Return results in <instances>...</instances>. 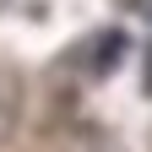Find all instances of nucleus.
<instances>
[{
  "label": "nucleus",
  "instance_id": "f257e3e1",
  "mask_svg": "<svg viewBox=\"0 0 152 152\" xmlns=\"http://www.w3.org/2000/svg\"><path fill=\"white\" fill-rule=\"evenodd\" d=\"M92 49H98V54H92V71H114V65H120V49H125V33H109Z\"/></svg>",
  "mask_w": 152,
  "mask_h": 152
},
{
  "label": "nucleus",
  "instance_id": "f03ea898",
  "mask_svg": "<svg viewBox=\"0 0 152 152\" xmlns=\"http://www.w3.org/2000/svg\"><path fill=\"white\" fill-rule=\"evenodd\" d=\"M130 6H136V16H147V22H152V0H130Z\"/></svg>",
  "mask_w": 152,
  "mask_h": 152
},
{
  "label": "nucleus",
  "instance_id": "7ed1b4c3",
  "mask_svg": "<svg viewBox=\"0 0 152 152\" xmlns=\"http://www.w3.org/2000/svg\"><path fill=\"white\" fill-rule=\"evenodd\" d=\"M147 82H152V60H147Z\"/></svg>",
  "mask_w": 152,
  "mask_h": 152
}]
</instances>
